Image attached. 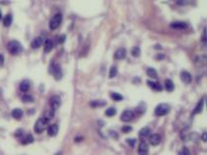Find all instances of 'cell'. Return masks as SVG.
<instances>
[{
    "label": "cell",
    "instance_id": "44dd1931",
    "mask_svg": "<svg viewBox=\"0 0 207 155\" xmlns=\"http://www.w3.org/2000/svg\"><path fill=\"white\" fill-rule=\"evenodd\" d=\"M12 22H13V17L11 14H7L4 18H3V25L5 27H9V26L12 24Z\"/></svg>",
    "mask_w": 207,
    "mask_h": 155
},
{
    "label": "cell",
    "instance_id": "8992f818",
    "mask_svg": "<svg viewBox=\"0 0 207 155\" xmlns=\"http://www.w3.org/2000/svg\"><path fill=\"white\" fill-rule=\"evenodd\" d=\"M61 104V97L57 96V95H55L53 96L51 99H50V106H51V110L53 111H56L57 110L59 106Z\"/></svg>",
    "mask_w": 207,
    "mask_h": 155
},
{
    "label": "cell",
    "instance_id": "5b68a950",
    "mask_svg": "<svg viewBox=\"0 0 207 155\" xmlns=\"http://www.w3.org/2000/svg\"><path fill=\"white\" fill-rule=\"evenodd\" d=\"M62 22V15L61 14V13H57V14H56L54 17H53L51 18L50 21V23H49V27L51 30H55L57 29L59 25H61Z\"/></svg>",
    "mask_w": 207,
    "mask_h": 155
},
{
    "label": "cell",
    "instance_id": "d590c367",
    "mask_svg": "<svg viewBox=\"0 0 207 155\" xmlns=\"http://www.w3.org/2000/svg\"><path fill=\"white\" fill-rule=\"evenodd\" d=\"M202 43L203 44L206 43V31H205V28H204L203 33H202Z\"/></svg>",
    "mask_w": 207,
    "mask_h": 155
},
{
    "label": "cell",
    "instance_id": "f546056e",
    "mask_svg": "<svg viewBox=\"0 0 207 155\" xmlns=\"http://www.w3.org/2000/svg\"><path fill=\"white\" fill-rule=\"evenodd\" d=\"M140 53H141V51H140V48H139V47H134V48H133V49L131 50V55H132L133 56L137 57V56L140 55Z\"/></svg>",
    "mask_w": 207,
    "mask_h": 155
},
{
    "label": "cell",
    "instance_id": "f1b7e54d",
    "mask_svg": "<svg viewBox=\"0 0 207 155\" xmlns=\"http://www.w3.org/2000/svg\"><path fill=\"white\" fill-rule=\"evenodd\" d=\"M22 100H23V103H31V102H33V97L30 95V94H24V95L23 96V98H22Z\"/></svg>",
    "mask_w": 207,
    "mask_h": 155
},
{
    "label": "cell",
    "instance_id": "ab89813d",
    "mask_svg": "<svg viewBox=\"0 0 207 155\" xmlns=\"http://www.w3.org/2000/svg\"><path fill=\"white\" fill-rule=\"evenodd\" d=\"M176 3H177V4H180V5H185V4L189 3V2H188V1H177Z\"/></svg>",
    "mask_w": 207,
    "mask_h": 155
},
{
    "label": "cell",
    "instance_id": "3957f363",
    "mask_svg": "<svg viewBox=\"0 0 207 155\" xmlns=\"http://www.w3.org/2000/svg\"><path fill=\"white\" fill-rule=\"evenodd\" d=\"M49 70H50V73L55 77L56 80H61L62 78V70H61V67L59 66L57 63H56V62L51 63Z\"/></svg>",
    "mask_w": 207,
    "mask_h": 155
},
{
    "label": "cell",
    "instance_id": "d6986e66",
    "mask_svg": "<svg viewBox=\"0 0 207 155\" xmlns=\"http://www.w3.org/2000/svg\"><path fill=\"white\" fill-rule=\"evenodd\" d=\"M30 88V82L27 80H23V82H21L19 84V89H21L23 92H26L28 91Z\"/></svg>",
    "mask_w": 207,
    "mask_h": 155
},
{
    "label": "cell",
    "instance_id": "1f68e13d",
    "mask_svg": "<svg viewBox=\"0 0 207 155\" xmlns=\"http://www.w3.org/2000/svg\"><path fill=\"white\" fill-rule=\"evenodd\" d=\"M178 155H191V153H190L189 148H188V147H186V146H184V147L182 148V149L178 152Z\"/></svg>",
    "mask_w": 207,
    "mask_h": 155
},
{
    "label": "cell",
    "instance_id": "484cf974",
    "mask_svg": "<svg viewBox=\"0 0 207 155\" xmlns=\"http://www.w3.org/2000/svg\"><path fill=\"white\" fill-rule=\"evenodd\" d=\"M116 113H117V110L115 109V108H113V107L109 108V109H107V110L105 111V114L107 116H109V117L114 116Z\"/></svg>",
    "mask_w": 207,
    "mask_h": 155
},
{
    "label": "cell",
    "instance_id": "f35d334b",
    "mask_svg": "<svg viewBox=\"0 0 207 155\" xmlns=\"http://www.w3.org/2000/svg\"><path fill=\"white\" fill-rule=\"evenodd\" d=\"M3 63H4V56L0 53V66L3 65Z\"/></svg>",
    "mask_w": 207,
    "mask_h": 155
},
{
    "label": "cell",
    "instance_id": "2e32d148",
    "mask_svg": "<svg viewBox=\"0 0 207 155\" xmlns=\"http://www.w3.org/2000/svg\"><path fill=\"white\" fill-rule=\"evenodd\" d=\"M43 38L42 37H36V38H34L33 39V41L31 42V48L32 49H39L40 47L42 46V44H43Z\"/></svg>",
    "mask_w": 207,
    "mask_h": 155
},
{
    "label": "cell",
    "instance_id": "8d00e7d4",
    "mask_svg": "<svg viewBox=\"0 0 207 155\" xmlns=\"http://www.w3.org/2000/svg\"><path fill=\"white\" fill-rule=\"evenodd\" d=\"M64 40H65V35H61V36H59V38H58V42L61 44V43L64 42Z\"/></svg>",
    "mask_w": 207,
    "mask_h": 155
},
{
    "label": "cell",
    "instance_id": "4fadbf2b",
    "mask_svg": "<svg viewBox=\"0 0 207 155\" xmlns=\"http://www.w3.org/2000/svg\"><path fill=\"white\" fill-rule=\"evenodd\" d=\"M47 131H48V135L50 137H55L57 135L58 133V125L57 124H52L48 127V129H47Z\"/></svg>",
    "mask_w": 207,
    "mask_h": 155
},
{
    "label": "cell",
    "instance_id": "ffe728a7",
    "mask_svg": "<svg viewBox=\"0 0 207 155\" xmlns=\"http://www.w3.org/2000/svg\"><path fill=\"white\" fill-rule=\"evenodd\" d=\"M33 141H34V138H33L32 135L31 134H27V135H25V136H23L21 139V143L23 145H29V144L33 143Z\"/></svg>",
    "mask_w": 207,
    "mask_h": 155
},
{
    "label": "cell",
    "instance_id": "7a4b0ae2",
    "mask_svg": "<svg viewBox=\"0 0 207 155\" xmlns=\"http://www.w3.org/2000/svg\"><path fill=\"white\" fill-rule=\"evenodd\" d=\"M49 124V120L45 118V117H40L34 125V131L37 134H41L47 127H48Z\"/></svg>",
    "mask_w": 207,
    "mask_h": 155
},
{
    "label": "cell",
    "instance_id": "6da1fadb",
    "mask_svg": "<svg viewBox=\"0 0 207 155\" xmlns=\"http://www.w3.org/2000/svg\"><path fill=\"white\" fill-rule=\"evenodd\" d=\"M7 50L8 51L13 55H18L23 51V46L19 41H16V40H13V41H10L7 45Z\"/></svg>",
    "mask_w": 207,
    "mask_h": 155
},
{
    "label": "cell",
    "instance_id": "b9f144b4",
    "mask_svg": "<svg viewBox=\"0 0 207 155\" xmlns=\"http://www.w3.org/2000/svg\"><path fill=\"white\" fill-rule=\"evenodd\" d=\"M82 139H83V138H76V139H75V141H80Z\"/></svg>",
    "mask_w": 207,
    "mask_h": 155
},
{
    "label": "cell",
    "instance_id": "ee69618b",
    "mask_svg": "<svg viewBox=\"0 0 207 155\" xmlns=\"http://www.w3.org/2000/svg\"><path fill=\"white\" fill-rule=\"evenodd\" d=\"M163 57H164V55H161V56L158 55V56H157V58H158V59H159V58H163Z\"/></svg>",
    "mask_w": 207,
    "mask_h": 155
},
{
    "label": "cell",
    "instance_id": "7c38bea8",
    "mask_svg": "<svg viewBox=\"0 0 207 155\" xmlns=\"http://www.w3.org/2000/svg\"><path fill=\"white\" fill-rule=\"evenodd\" d=\"M180 78L184 84H190L192 82V75L187 71H182L180 73Z\"/></svg>",
    "mask_w": 207,
    "mask_h": 155
},
{
    "label": "cell",
    "instance_id": "83f0119b",
    "mask_svg": "<svg viewBox=\"0 0 207 155\" xmlns=\"http://www.w3.org/2000/svg\"><path fill=\"white\" fill-rule=\"evenodd\" d=\"M110 97L114 100V101H122L124 99V97L121 95L120 93H117V92H112L110 94Z\"/></svg>",
    "mask_w": 207,
    "mask_h": 155
},
{
    "label": "cell",
    "instance_id": "60d3db41",
    "mask_svg": "<svg viewBox=\"0 0 207 155\" xmlns=\"http://www.w3.org/2000/svg\"><path fill=\"white\" fill-rule=\"evenodd\" d=\"M202 141H206V133L205 132L202 134Z\"/></svg>",
    "mask_w": 207,
    "mask_h": 155
},
{
    "label": "cell",
    "instance_id": "4316f807",
    "mask_svg": "<svg viewBox=\"0 0 207 155\" xmlns=\"http://www.w3.org/2000/svg\"><path fill=\"white\" fill-rule=\"evenodd\" d=\"M117 74H118V68L116 66H112L110 68V71H109V78L110 79L115 78L117 76Z\"/></svg>",
    "mask_w": 207,
    "mask_h": 155
},
{
    "label": "cell",
    "instance_id": "d4e9b609",
    "mask_svg": "<svg viewBox=\"0 0 207 155\" xmlns=\"http://www.w3.org/2000/svg\"><path fill=\"white\" fill-rule=\"evenodd\" d=\"M90 104L91 107H101V106H104L106 102L103 100H95V101H91Z\"/></svg>",
    "mask_w": 207,
    "mask_h": 155
},
{
    "label": "cell",
    "instance_id": "cb8c5ba5",
    "mask_svg": "<svg viewBox=\"0 0 207 155\" xmlns=\"http://www.w3.org/2000/svg\"><path fill=\"white\" fill-rule=\"evenodd\" d=\"M147 75L152 79H156L158 77V73L154 68H148L147 69Z\"/></svg>",
    "mask_w": 207,
    "mask_h": 155
},
{
    "label": "cell",
    "instance_id": "74e56055",
    "mask_svg": "<svg viewBox=\"0 0 207 155\" xmlns=\"http://www.w3.org/2000/svg\"><path fill=\"white\" fill-rule=\"evenodd\" d=\"M23 134V130H22V129L21 130H18L17 133H16V137H19V135L22 136Z\"/></svg>",
    "mask_w": 207,
    "mask_h": 155
},
{
    "label": "cell",
    "instance_id": "f6af8a7d",
    "mask_svg": "<svg viewBox=\"0 0 207 155\" xmlns=\"http://www.w3.org/2000/svg\"><path fill=\"white\" fill-rule=\"evenodd\" d=\"M56 155H62V152H57Z\"/></svg>",
    "mask_w": 207,
    "mask_h": 155
},
{
    "label": "cell",
    "instance_id": "9a60e30c",
    "mask_svg": "<svg viewBox=\"0 0 207 155\" xmlns=\"http://www.w3.org/2000/svg\"><path fill=\"white\" fill-rule=\"evenodd\" d=\"M147 84L149 85L150 88H152L155 91H162L163 90V86L161 85V84H158V82H154V80H148L147 82Z\"/></svg>",
    "mask_w": 207,
    "mask_h": 155
},
{
    "label": "cell",
    "instance_id": "e575fe53",
    "mask_svg": "<svg viewBox=\"0 0 207 155\" xmlns=\"http://www.w3.org/2000/svg\"><path fill=\"white\" fill-rule=\"evenodd\" d=\"M126 141H128V144L130 145L131 146H134V144H135V140L134 139H128V140H126Z\"/></svg>",
    "mask_w": 207,
    "mask_h": 155
},
{
    "label": "cell",
    "instance_id": "9c48e42d",
    "mask_svg": "<svg viewBox=\"0 0 207 155\" xmlns=\"http://www.w3.org/2000/svg\"><path fill=\"white\" fill-rule=\"evenodd\" d=\"M161 141H162V137L159 136L158 134H153L149 136V143L151 145H154V146L158 145L161 143Z\"/></svg>",
    "mask_w": 207,
    "mask_h": 155
},
{
    "label": "cell",
    "instance_id": "7402d4cb",
    "mask_svg": "<svg viewBox=\"0 0 207 155\" xmlns=\"http://www.w3.org/2000/svg\"><path fill=\"white\" fill-rule=\"evenodd\" d=\"M203 105H204V98H202V99L200 100L199 102L197 103V105H196V107L195 108V110H193L192 113H193V114L199 113L200 112L202 111V109H203Z\"/></svg>",
    "mask_w": 207,
    "mask_h": 155
},
{
    "label": "cell",
    "instance_id": "ba28073f",
    "mask_svg": "<svg viewBox=\"0 0 207 155\" xmlns=\"http://www.w3.org/2000/svg\"><path fill=\"white\" fill-rule=\"evenodd\" d=\"M149 153V145L142 141L138 145V154L139 155H148Z\"/></svg>",
    "mask_w": 207,
    "mask_h": 155
},
{
    "label": "cell",
    "instance_id": "d6a6232c",
    "mask_svg": "<svg viewBox=\"0 0 207 155\" xmlns=\"http://www.w3.org/2000/svg\"><path fill=\"white\" fill-rule=\"evenodd\" d=\"M131 130H132V127L129 126V125H128V126H124V127L122 128V131H123L124 133H129V132H130Z\"/></svg>",
    "mask_w": 207,
    "mask_h": 155
},
{
    "label": "cell",
    "instance_id": "ac0fdd59",
    "mask_svg": "<svg viewBox=\"0 0 207 155\" xmlns=\"http://www.w3.org/2000/svg\"><path fill=\"white\" fill-rule=\"evenodd\" d=\"M53 48H54V42H53L51 39H47L44 43V51L46 53L50 52L53 50Z\"/></svg>",
    "mask_w": 207,
    "mask_h": 155
},
{
    "label": "cell",
    "instance_id": "836d02e7",
    "mask_svg": "<svg viewBox=\"0 0 207 155\" xmlns=\"http://www.w3.org/2000/svg\"><path fill=\"white\" fill-rule=\"evenodd\" d=\"M136 111H137V112H138L139 113H143V112H144L146 111V106H144L143 108H141V106L139 105V106H138V107L136 108Z\"/></svg>",
    "mask_w": 207,
    "mask_h": 155
},
{
    "label": "cell",
    "instance_id": "52a82bcc",
    "mask_svg": "<svg viewBox=\"0 0 207 155\" xmlns=\"http://www.w3.org/2000/svg\"><path fill=\"white\" fill-rule=\"evenodd\" d=\"M133 118H134V112L130 110H125L121 114V120L124 122H129Z\"/></svg>",
    "mask_w": 207,
    "mask_h": 155
},
{
    "label": "cell",
    "instance_id": "5bb4252c",
    "mask_svg": "<svg viewBox=\"0 0 207 155\" xmlns=\"http://www.w3.org/2000/svg\"><path fill=\"white\" fill-rule=\"evenodd\" d=\"M150 134H151V129H150V128L149 127H144V128H142V129L139 131V138H140V140L144 141L146 138H148L150 136Z\"/></svg>",
    "mask_w": 207,
    "mask_h": 155
},
{
    "label": "cell",
    "instance_id": "8fae6325",
    "mask_svg": "<svg viewBox=\"0 0 207 155\" xmlns=\"http://www.w3.org/2000/svg\"><path fill=\"white\" fill-rule=\"evenodd\" d=\"M170 27L171 28H174V29H185L188 27V23L185 22H173L170 23Z\"/></svg>",
    "mask_w": 207,
    "mask_h": 155
},
{
    "label": "cell",
    "instance_id": "4dcf8cb0",
    "mask_svg": "<svg viewBox=\"0 0 207 155\" xmlns=\"http://www.w3.org/2000/svg\"><path fill=\"white\" fill-rule=\"evenodd\" d=\"M54 114H55V111H53V110H49V111H47L46 112V113H45V116H43V117H45V118H47L48 120H50L53 116H54Z\"/></svg>",
    "mask_w": 207,
    "mask_h": 155
},
{
    "label": "cell",
    "instance_id": "603a6c76",
    "mask_svg": "<svg viewBox=\"0 0 207 155\" xmlns=\"http://www.w3.org/2000/svg\"><path fill=\"white\" fill-rule=\"evenodd\" d=\"M164 87H165V89L167 90L168 92H171V91L174 90V84H173V82L171 80H165Z\"/></svg>",
    "mask_w": 207,
    "mask_h": 155
},
{
    "label": "cell",
    "instance_id": "30bf717a",
    "mask_svg": "<svg viewBox=\"0 0 207 155\" xmlns=\"http://www.w3.org/2000/svg\"><path fill=\"white\" fill-rule=\"evenodd\" d=\"M126 56V51L125 48H120L114 52V58L117 60H122Z\"/></svg>",
    "mask_w": 207,
    "mask_h": 155
},
{
    "label": "cell",
    "instance_id": "277c9868",
    "mask_svg": "<svg viewBox=\"0 0 207 155\" xmlns=\"http://www.w3.org/2000/svg\"><path fill=\"white\" fill-rule=\"evenodd\" d=\"M170 112V106L168 104H158L155 109V114L157 116H163Z\"/></svg>",
    "mask_w": 207,
    "mask_h": 155
},
{
    "label": "cell",
    "instance_id": "e0dca14e",
    "mask_svg": "<svg viewBox=\"0 0 207 155\" xmlns=\"http://www.w3.org/2000/svg\"><path fill=\"white\" fill-rule=\"evenodd\" d=\"M12 116L17 120H19L23 116V112L21 109H19V108H16V109L12 111Z\"/></svg>",
    "mask_w": 207,
    "mask_h": 155
},
{
    "label": "cell",
    "instance_id": "7bdbcfd3",
    "mask_svg": "<svg viewBox=\"0 0 207 155\" xmlns=\"http://www.w3.org/2000/svg\"><path fill=\"white\" fill-rule=\"evenodd\" d=\"M1 18H2V12L0 10V21H1Z\"/></svg>",
    "mask_w": 207,
    "mask_h": 155
}]
</instances>
